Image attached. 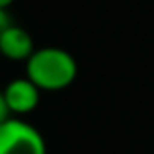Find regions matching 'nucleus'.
I'll return each mask as SVG.
<instances>
[{
	"label": "nucleus",
	"mask_w": 154,
	"mask_h": 154,
	"mask_svg": "<svg viewBox=\"0 0 154 154\" xmlns=\"http://www.w3.org/2000/svg\"><path fill=\"white\" fill-rule=\"evenodd\" d=\"M12 18H10V14H8V10H0V35L4 33V31L8 29V27L12 26Z\"/></svg>",
	"instance_id": "39448f33"
},
{
	"label": "nucleus",
	"mask_w": 154,
	"mask_h": 154,
	"mask_svg": "<svg viewBox=\"0 0 154 154\" xmlns=\"http://www.w3.org/2000/svg\"><path fill=\"white\" fill-rule=\"evenodd\" d=\"M2 94H4V102L8 105L10 115L20 117V119H22V115L35 111L39 102H41V90L26 76L10 80L4 86Z\"/></svg>",
	"instance_id": "7ed1b4c3"
},
{
	"label": "nucleus",
	"mask_w": 154,
	"mask_h": 154,
	"mask_svg": "<svg viewBox=\"0 0 154 154\" xmlns=\"http://www.w3.org/2000/svg\"><path fill=\"white\" fill-rule=\"evenodd\" d=\"M14 4V0H0V10H8Z\"/></svg>",
	"instance_id": "0eeeda50"
},
{
	"label": "nucleus",
	"mask_w": 154,
	"mask_h": 154,
	"mask_svg": "<svg viewBox=\"0 0 154 154\" xmlns=\"http://www.w3.org/2000/svg\"><path fill=\"white\" fill-rule=\"evenodd\" d=\"M10 111H8V105L6 102H4V94H2V90H0V125L4 123V121H8L10 119Z\"/></svg>",
	"instance_id": "423d86ee"
},
{
	"label": "nucleus",
	"mask_w": 154,
	"mask_h": 154,
	"mask_svg": "<svg viewBox=\"0 0 154 154\" xmlns=\"http://www.w3.org/2000/svg\"><path fill=\"white\" fill-rule=\"evenodd\" d=\"M0 154H47L43 135L20 117L0 125Z\"/></svg>",
	"instance_id": "f03ea898"
},
{
	"label": "nucleus",
	"mask_w": 154,
	"mask_h": 154,
	"mask_svg": "<svg viewBox=\"0 0 154 154\" xmlns=\"http://www.w3.org/2000/svg\"><path fill=\"white\" fill-rule=\"evenodd\" d=\"M78 76V63L66 49L39 47L26 60V78L41 92H59L68 88Z\"/></svg>",
	"instance_id": "f257e3e1"
},
{
	"label": "nucleus",
	"mask_w": 154,
	"mask_h": 154,
	"mask_svg": "<svg viewBox=\"0 0 154 154\" xmlns=\"http://www.w3.org/2000/svg\"><path fill=\"white\" fill-rule=\"evenodd\" d=\"M35 51L33 37L29 31L22 26L12 23L2 35H0V55L10 60H23L26 63Z\"/></svg>",
	"instance_id": "20e7f679"
}]
</instances>
